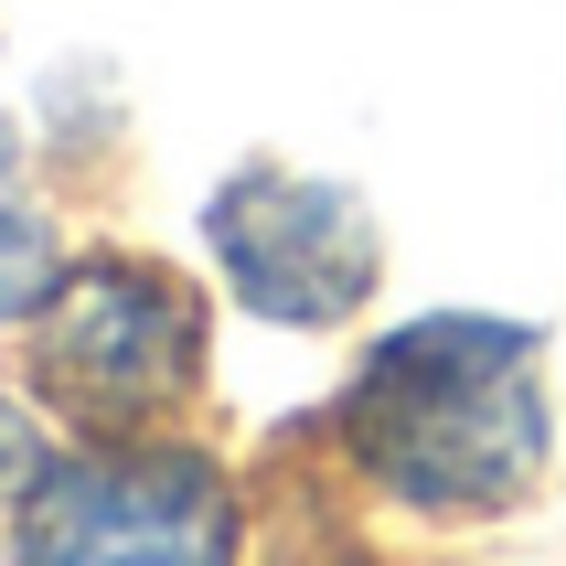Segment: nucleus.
<instances>
[{"mask_svg":"<svg viewBox=\"0 0 566 566\" xmlns=\"http://www.w3.org/2000/svg\"><path fill=\"white\" fill-rule=\"evenodd\" d=\"M332 428H343V460L396 513L492 524V513L535 503L545 449H556L545 343L492 311H428L353 364Z\"/></svg>","mask_w":566,"mask_h":566,"instance_id":"obj_1","label":"nucleus"},{"mask_svg":"<svg viewBox=\"0 0 566 566\" xmlns=\"http://www.w3.org/2000/svg\"><path fill=\"white\" fill-rule=\"evenodd\" d=\"M32 471H43V460H32V417L0 396V503H22V492H32Z\"/></svg>","mask_w":566,"mask_h":566,"instance_id":"obj_6","label":"nucleus"},{"mask_svg":"<svg viewBox=\"0 0 566 566\" xmlns=\"http://www.w3.org/2000/svg\"><path fill=\"white\" fill-rule=\"evenodd\" d=\"M203 247H214L235 311L279 321V332H343L385 279V235L364 214V192L289 171V160H247L203 203Z\"/></svg>","mask_w":566,"mask_h":566,"instance_id":"obj_4","label":"nucleus"},{"mask_svg":"<svg viewBox=\"0 0 566 566\" xmlns=\"http://www.w3.org/2000/svg\"><path fill=\"white\" fill-rule=\"evenodd\" d=\"M54 279H64V247H54V224L22 203L11 139H0V321H32L43 300H54Z\"/></svg>","mask_w":566,"mask_h":566,"instance_id":"obj_5","label":"nucleus"},{"mask_svg":"<svg viewBox=\"0 0 566 566\" xmlns=\"http://www.w3.org/2000/svg\"><path fill=\"white\" fill-rule=\"evenodd\" d=\"M32 385L86 439H139L203 385V300L150 256H86L32 311Z\"/></svg>","mask_w":566,"mask_h":566,"instance_id":"obj_2","label":"nucleus"},{"mask_svg":"<svg viewBox=\"0 0 566 566\" xmlns=\"http://www.w3.org/2000/svg\"><path fill=\"white\" fill-rule=\"evenodd\" d=\"M11 566H235V481L203 449L96 439L32 471Z\"/></svg>","mask_w":566,"mask_h":566,"instance_id":"obj_3","label":"nucleus"}]
</instances>
